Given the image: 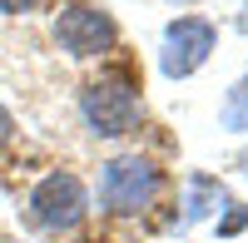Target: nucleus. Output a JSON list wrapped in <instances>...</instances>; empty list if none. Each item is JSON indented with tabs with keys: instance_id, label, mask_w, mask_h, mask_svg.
Wrapping results in <instances>:
<instances>
[{
	"instance_id": "nucleus-1",
	"label": "nucleus",
	"mask_w": 248,
	"mask_h": 243,
	"mask_svg": "<svg viewBox=\"0 0 248 243\" xmlns=\"http://www.w3.org/2000/svg\"><path fill=\"white\" fill-rule=\"evenodd\" d=\"M85 213H90V194H85V184H79V174H70V169L45 174L30 189V198H25V224L40 228V233H65Z\"/></svg>"
},
{
	"instance_id": "nucleus-2",
	"label": "nucleus",
	"mask_w": 248,
	"mask_h": 243,
	"mask_svg": "<svg viewBox=\"0 0 248 243\" xmlns=\"http://www.w3.org/2000/svg\"><path fill=\"white\" fill-rule=\"evenodd\" d=\"M79 114H85L90 134L99 139H119L139 124V90L124 75H99L79 90Z\"/></svg>"
},
{
	"instance_id": "nucleus-3",
	"label": "nucleus",
	"mask_w": 248,
	"mask_h": 243,
	"mask_svg": "<svg viewBox=\"0 0 248 243\" xmlns=\"http://www.w3.org/2000/svg\"><path fill=\"white\" fill-rule=\"evenodd\" d=\"M159 169L139 154H124V159H109L105 174H99V204L114 209V213H139L159 198Z\"/></svg>"
},
{
	"instance_id": "nucleus-4",
	"label": "nucleus",
	"mask_w": 248,
	"mask_h": 243,
	"mask_svg": "<svg viewBox=\"0 0 248 243\" xmlns=\"http://www.w3.org/2000/svg\"><path fill=\"white\" fill-rule=\"evenodd\" d=\"M218 45V30L209 25L203 15H179L169 30H164V55H159V70L169 79H189L203 60H209V50Z\"/></svg>"
},
{
	"instance_id": "nucleus-5",
	"label": "nucleus",
	"mask_w": 248,
	"mask_h": 243,
	"mask_svg": "<svg viewBox=\"0 0 248 243\" xmlns=\"http://www.w3.org/2000/svg\"><path fill=\"white\" fill-rule=\"evenodd\" d=\"M114 20L99 10V5H85V0H75V5L60 10L55 20V40H60V50H70L75 60H90V55H105L114 50Z\"/></svg>"
},
{
	"instance_id": "nucleus-6",
	"label": "nucleus",
	"mask_w": 248,
	"mask_h": 243,
	"mask_svg": "<svg viewBox=\"0 0 248 243\" xmlns=\"http://www.w3.org/2000/svg\"><path fill=\"white\" fill-rule=\"evenodd\" d=\"M223 114H229V124H248V79L229 94V109H223Z\"/></svg>"
},
{
	"instance_id": "nucleus-7",
	"label": "nucleus",
	"mask_w": 248,
	"mask_h": 243,
	"mask_svg": "<svg viewBox=\"0 0 248 243\" xmlns=\"http://www.w3.org/2000/svg\"><path fill=\"white\" fill-rule=\"evenodd\" d=\"M243 224H248V209H238V204H233V213H229V218H223V224H218V233L229 238V233H238Z\"/></svg>"
},
{
	"instance_id": "nucleus-8",
	"label": "nucleus",
	"mask_w": 248,
	"mask_h": 243,
	"mask_svg": "<svg viewBox=\"0 0 248 243\" xmlns=\"http://www.w3.org/2000/svg\"><path fill=\"white\" fill-rule=\"evenodd\" d=\"M35 5H40V0H0V15H25Z\"/></svg>"
},
{
	"instance_id": "nucleus-9",
	"label": "nucleus",
	"mask_w": 248,
	"mask_h": 243,
	"mask_svg": "<svg viewBox=\"0 0 248 243\" xmlns=\"http://www.w3.org/2000/svg\"><path fill=\"white\" fill-rule=\"evenodd\" d=\"M10 134H15V119H10V109H5V105H0V149L10 144Z\"/></svg>"
},
{
	"instance_id": "nucleus-10",
	"label": "nucleus",
	"mask_w": 248,
	"mask_h": 243,
	"mask_svg": "<svg viewBox=\"0 0 248 243\" xmlns=\"http://www.w3.org/2000/svg\"><path fill=\"white\" fill-rule=\"evenodd\" d=\"M243 174H248V154H243Z\"/></svg>"
}]
</instances>
